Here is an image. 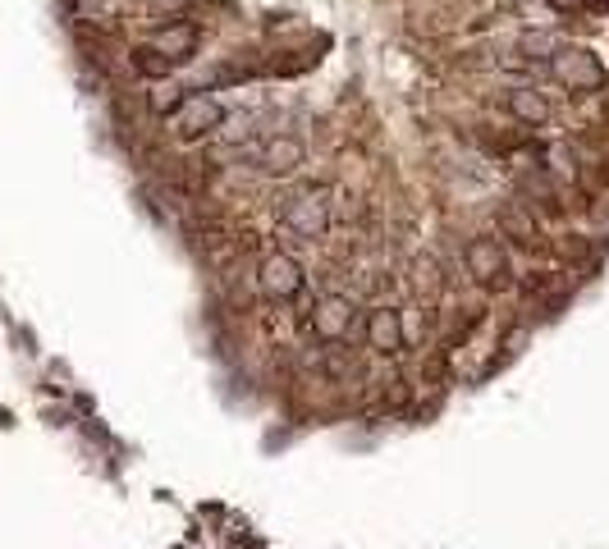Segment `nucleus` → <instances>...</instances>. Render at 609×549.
I'll list each match as a JSON object with an SVG mask.
<instances>
[{"instance_id": "f257e3e1", "label": "nucleus", "mask_w": 609, "mask_h": 549, "mask_svg": "<svg viewBox=\"0 0 609 549\" xmlns=\"http://www.w3.org/2000/svg\"><path fill=\"white\" fill-rule=\"evenodd\" d=\"M550 74H555V83L564 87V92H573V97H591V92H600V87L609 83L605 60H600L596 51H587V46H559L555 60H550Z\"/></svg>"}, {"instance_id": "f03ea898", "label": "nucleus", "mask_w": 609, "mask_h": 549, "mask_svg": "<svg viewBox=\"0 0 609 549\" xmlns=\"http://www.w3.org/2000/svg\"><path fill=\"white\" fill-rule=\"evenodd\" d=\"M463 266H468V275H472V280H477L486 293L513 289L509 252L500 248V238H495V234H472L468 248H463Z\"/></svg>"}, {"instance_id": "7ed1b4c3", "label": "nucleus", "mask_w": 609, "mask_h": 549, "mask_svg": "<svg viewBox=\"0 0 609 549\" xmlns=\"http://www.w3.org/2000/svg\"><path fill=\"white\" fill-rule=\"evenodd\" d=\"M275 216H280V225L294 238H303V243L326 238V229H330V211L321 202V193H316V183H307V188L284 197V206H275Z\"/></svg>"}, {"instance_id": "20e7f679", "label": "nucleus", "mask_w": 609, "mask_h": 549, "mask_svg": "<svg viewBox=\"0 0 609 549\" xmlns=\"http://www.w3.org/2000/svg\"><path fill=\"white\" fill-rule=\"evenodd\" d=\"M257 293L271 302H294L307 293V270L289 252H266L257 266Z\"/></svg>"}, {"instance_id": "39448f33", "label": "nucleus", "mask_w": 609, "mask_h": 549, "mask_svg": "<svg viewBox=\"0 0 609 549\" xmlns=\"http://www.w3.org/2000/svg\"><path fill=\"white\" fill-rule=\"evenodd\" d=\"M307 325L321 344H348L353 339V325H358V307L348 293H326V298L312 302V312H307Z\"/></svg>"}, {"instance_id": "423d86ee", "label": "nucleus", "mask_w": 609, "mask_h": 549, "mask_svg": "<svg viewBox=\"0 0 609 549\" xmlns=\"http://www.w3.org/2000/svg\"><path fill=\"white\" fill-rule=\"evenodd\" d=\"M220 124H225V106L216 97H207V92H193L184 106L174 110V138L179 142H202L211 133H220Z\"/></svg>"}, {"instance_id": "0eeeda50", "label": "nucleus", "mask_w": 609, "mask_h": 549, "mask_svg": "<svg viewBox=\"0 0 609 549\" xmlns=\"http://www.w3.org/2000/svg\"><path fill=\"white\" fill-rule=\"evenodd\" d=\"M362 339H367V348L376 357H403L408 353L403 348V312L394 302H376L367 321H362Z\"/></svg>"}, {"instance_id": "6e6552de", "label": "nucleus", "mask_w": 609, "mask_h": 549, "mask_svg": "<svg viewBox=\"0 0 609 549\" xmlns=\"http://www.w3.org/2000/svg\"><path fill=\"white\" fill-rule=\"evenodd\" d=\"M303 161H307V147L298 138H289V133L266 138L257 147V156H252V165H257L261 174H271V179H294V174L303 170Z\"/></svg>"}, {"instance_id": "1a4fd4ad", "label": "nucleus", "mask_w": 609, "mask_h": 549, "mask_svg": "<svg viewBox=\"0 0 609 549\" xmlns=\"http://www.w3.org/2000/svg\"><path fill=\"white\" fill-rule=\"evenodd\" d=\"M152 46L170 60V65H188L197 60V46H202V23L197 19H170L152 33Z\"/></svg>"}, {"instance_id": "9d476101", "label": "nucleus", "mask_w": 609, "mask_h": 549, "mask_svg": "<svg viewBox=\"0 0 609 549\" xmlns=\"http://www.w3.org/2000/svg\"><path fill=\"white\" fill-rule=\"evenodd\" d=\"M495 225H500V234L522 252H536L541 248V238H545L541 225H536V216L522 202H504L500 211H495Z\"/></svg>"}, {"instance_id": "9b49d317", "label": "nucleus", "mask_w": 609, "mask_h": 549, "mask_svg": "<svg viewBox=\"0 0 609 549\" xmlns=\"http://www.w3.org/2000/svg\"><path fill=\"white\" fill-rule=\"evenodd\" d=\"M504 110H509L518 124H527V129H545V124L555 119V106H550V97H545L536 83L513 87L509 97H504Z\"/></svg>"}, {"instance_id": "f8f14e48", "label": "nucleus", "mask_w": 609, "mask_h": 549, "mask_svg": "<svg viewBox=\"0 0 609 549\" xmlns=\"http://www.w3.org/2000/svg\"><path fill=\"white\" fill-rule=\"evenodd\" d=\"M518 193H527L536 206H545L550 216H564V188H559V183L550 179L545 170H527V174H522V179H518Z\"/></svg>"}, {"instance_id": "ddd939ff", "label": "nucleus", "mask_w": 609, "mask_h": 549, "mask_svg": "<svg viewBox=\"0 0 609 549\" xmlns=\"http://www.w3.org/2000/svg\"><path fill=\"white\" fill-rule=\"evenodd\" d=\"M129 69H133L138 78H147V83H170V78H174V65L165 60L161 51H156L152 42L133 46V51H129Z\"/></svg>"}, {"instance_id": "4468645a", "label": "nucleus", "mask_w": 609, "mask_h": 549, "mask_svg": "<svg viewBox=\"0 0 609 549\" xmlns=\"http://www.w3.org/2000/svg\"><path fill=\"white\" fill-rule=\"evenodd\" d=\"M184 101H188V92H184V87H179V83H174V78H170V83H161V87H156V92H147V97H142V106H147V115H156V119H170L174 110L184 106Z\"/></svg>"}, {"instance_id": "2eb2a0df", "label": "nucleus", "mask_w": 609, "mask_h": 549, "mask_svg": "<svg viewBox=\"0 0 609 549\" xmlns=\"http://www.w3.org/2000/svg\"><path fill=\"white\" fill-rule=\"evenodd\" d=\"M408 399H413V385H408V380H390V389L381 394V403H385V408H394V412L408 408Z\"/></svg>"}, {"instance_id": "dca6fc26", "label": "nucleus", "mask_w": 609, "mask_h": 549, "mask_svg": "<svg viewBox=\"0 0 609 549\" xmlns=\"http://www.w3.org/2000/svg\"><path fill=\"white\" fill-rule=\"evenodd\" d=\"M541 5H550L555 14H582V10H591L596 0H541Z\"/></svg>"}, {"instance_id": "f3484780", "label": "nucleus", "mask_w": 609, "mask_h": 549, "mask_svg": "<svg viewBox=\"0 0 609 549\" xmlns=\"http://www.w3.org/2000/svg\"><path fill=\"white\" fill-rule=\"evenodd\" d=\"M518 289H522V298H536V293L550 289V275H527V280H522Z\"/></svg>"}]
</instances>
